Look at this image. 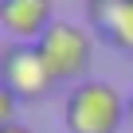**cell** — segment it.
Masks as SVG:
<instances>
[{"label":"cell","mask_w":133,"mask_h":133,"mask_svg":"<svg viewBox=\"0 0 133 133\" xmlns=\"http://www.w3.org/2000/svg\"><path fill=\"white\" fill-rule=\"evenodd\" d=\"M94 31L110 39L117 51H133V0H110L102 8H90Z\"/></svg>","instance_id":"obj_5"},{"label":"cell","mask_w":133,"mask_h":133,"mask_svg":"<svg viewBox=\"0 0 133 133\" xmlns=\"http://www.w3.org/2000/svg\"><path fill=\"white\" fill-rule=\"evenodd\" d=\"M125 125H129V129H133V94H129V98H125Z\"/></svg>","instance_id":"obj_8"},{"label":"cell","mask_w":133,"mask_h":133,"mask_svg":"<svg viewBox=\"0 0 133 133\" xmlns=\"http://www.w3.org/2000/svg\"><path fill=\"white\" fill-rule=\"evenodd\" d=\"M102 4H110V0H86V8H102Z\"/></svg>","instance_id":"obj_9"},{"label":"cell","mask_w":133,"mask_h":133,"mask_svg":"<svg viewBox=\"0 0 133 133\" xmlns=\"http://www.w3.org/2000/svg\"><path fill=\"white\" fill-rule=\"evenodd\" d=\"M35 47H39V55L47 59L55 82H59V78H82V75L90 71L94 39H90L86 28H78V24H71V20H55Z\"/></svg>","instance_id":"obj_2"},{"label":"cell","mask_w":133,"mask_h":133,"mask_svg":"<svg viewBox=\"0 0 133 133\" xmlns=\"http://www.w3.org/2000/svg\"><path fill=\"white\" fill-rule=\"evenodd\" d=\"M0 133H35V129H28V125H20V121H12V125H0Z\"/></svg>","instance_id":"obj_7"},{"label":"cell","mask_w":133,"mask_h":133,"mask_svg":"<svg viewBox=\"0 0 133 133\" xmlns=\"http://www.w3.org/2000/svg\"><path fill=\"white\" fill-rule=\"evenodd\" d=\"M66 133H117L125 125V98L106 78H82L63 102Z\"/></svg>","instance_id":"obj_1"},{"label":"cell","mask_w":133,"mask_h":133,"mask_svg":"<svg viewBox=\"0 0 133 133\" xmlns=\"http://www.w3.org/2000/svg\"><path fill=\"white\" fill-rule=\"evenodd\" d=\"M55 24V0H0V28L16 43H39Z\"/></svg>","instance_id":"obj_4"},{"label":"cell","mask_w":133,"mask_h":133,"mask_svg":"<svg viewBox=\"0 0 133 133\" xmlns=\"http://www.w3.org/2000/svg\"><path fill=\"white\" fill-rule=\"evenodd\" d=\"M16 94L12 90H4V86H0V125H12V114H16Z\"/></svg>","instance_id":"obj_6"},{"label":"cell","mask_w":133,"mask_h":133,"mask_svg":"<svg viewBox=\"0 0 133 133\" xmlns=\"http://www.w3.org/2000/svg\"><path fill=\"white\" fill-rule=\"evenodd\" d=\"M0 86L12 90L20 102H39L51 94L55 75H51V66L35 43H12L4 51V59H0Z\"/></svg>","instance_id":"obj_3"}]
</instances>
